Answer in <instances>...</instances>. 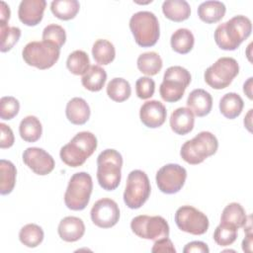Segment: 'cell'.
<instances>
[{
    "mask_svg": "<svg viewBox=\"0 0 253 253\" xmlns=\"http://www.w3.org/2000/svg\"><path fill=\"white\" fill-rule=\"evenodd\" d=\"M252 24L249 18L237 15L218 25L214 31V41L223 50H235L251 35Z\"/></svg>",
    "mask_w": 253,
    "mask_h": 253,
    "instance_id": "1",
    "label": "cell"
},
{
    "mask_svg": "<svg viewBox=\"0 0 253 253\" xmlns=\"http://www.w3.org/2000/svg\"><path fill=\"white\" fill-rule=\"evenodd\" d=\"M97 145L95 134L90 131H80L61 147L59 156L67 166L79 167L94 153Z\"/></svg>",
    "mask_w": 253,
    "mask_h": 253,
    "instance_id": "2",
    "label": "cell"
},
{
    "mask_svg": "<svg viewBox=\"0 0 253 253\" xmlns=\"http://www.w3.org/2000/svg\"><path fill=\"white\" fill-rule=\"evenodd\" d=\"M123 157L116 149H105L97 157V180L106 191L116 190L122 178Z\"/></svg>",
    "mask_w": 253,
    "mask_h": 253,
    "instance_id": "3",
    "label": "cell"
},
{
    "mask_svg": "<svg viewBox=\"0 0 253 253\" xmlns=\"http://www.w3.org/2000/svg\"><path fill=\"white\" fill-rule=\"evenodd\" d=\"M129 29L135 42L142 47L153 46L160 36L158 19L149 11L134 13L129 20Z\"/></svg>",
    "mask_w": 253,
    "mask_h": 253,
    "instance_id": "4",
    "label": "cell"
},
{
    "mask_svg": "<svg viewBox=\"0 0 253 253\" xmlns=\"http://www.w3.org/2000/svg\"><path fill=\"white\" fill-rule=\"evenodd\" d=\"M217 148L218 141L214 134L210 131H201L182 145L180 155L187 163L197 165L213 155Z\"/></svg>",
    "mask_w": 253,
    "mask_h": 253,
    "instance_id": "5",
    "label": "cell"
},
{
    "mask_svg": "<svg viewBox=\"0 0 253 253\" xmlns=\"http://www.w3.org/2000/svg\"><path fill=\"white\" fill-rule=\"evenodd\" d=\"M93 190L92 177L87 172L73 174L64 194V204L72 211H82L89 204Z\"/></svg>",
    "mask_w": 253,
    "mask_h": 253,
    "instance_id": "6",
    "label": "cell"
},
{
    "mask_svg": "<svg viewBox=\"0 0 253 253\" xmlns=\"http://www.w3.org/2000/svg\"><path fill=\"white\" fill-rule=\"evenodd\" d=\"M191 80V74L186 68L179 65L168 67L159 87L161 98L168 103L178 102L182 99Z\"/></svg>",
    "mask_w": 253,
    "mask_h": 253,
    "instance_id": "7",
    "label": "cell"
},
{
    "mask_svg": "<svg viewBox=\"0 0 253 253\" xmlns=\"http://www.w3.org/2000/svg\"><path fill=\"white\" fill-rule=\"evenodd\" d=\"M60 55V48L53 43L47 42H31L25 45L22 51V56L25 62L44 70L52 67L58 60Z\"/></svg>",
    "mask_w": 253,
    "mask_h": 253,
    "instance_id": "8",
    "label": "cell"
},
{
    "mask_svg": "<svg viewBox=\"0 0 253 253\" xmlns=\"http://www.w3.org/2000/svg\"><path fill=\"white\" fill-rule=\"evenodd\" d=\"M239 73V65L232 57H220L205 71L206 83L216 90L224 89L231 84Z\"/></svg>",
    "mask_w": 253,
    "mask_h": 253,
    "instance_id": "9",
    "label": "cell"
},
{
    "mask_svg": "<svg viewBox=\"0 0 253 253\" xmlns=\"http://www.w3.org/2000/svg\"><path fill=\"white\" fill-rule=\"evenodd\" d=\"M151 192L150 182L141 170H132L126 179L124 202L131 210L139 209L148 200Z\"/></svg>",
    "mask_w": 253,
    "mask_h": 253,
    "instance_id": "10",
    "label": "cell"
},
{
    "mask_svg": "<svg viewBox=\"0 0 253 253\" xmlns=\"http://www.w3.org/2000/svg\"><path fill=\"white\" fill-rule=\"evenodd\" d=\"M130 228L135 235L143 239L156 241L169 236V224L160 215H137L131 219Z\"/></svg>",
    "mask_w": 253,
    "mask_h": 253,
    "instance_id": "11",
    "label": "cell"
},
{
    "mask_svg": "<svg viewBox=\"0 0 253 253\" xmlns=\"http://www.w3.org/2000/svg\"><path fill=\"white\" fill-rule=\"evenodd\" d=\"M175 222L184 232L202 235L208 231L210 222L208 216L192 206H182L175 212Z\"/></svg>",
    "mask_w": 253,
    "mask_h": 253,
    "instance_id": "12",
    "label": "cell"
},
{
    "mask_svg": "<svg viewBox=\"0 0 253 253\" xmlns=\"http://www.w3.org/2000/svg\"><path fill=\"white\" fill-rule=\"evenodd\" d=\"M187 178L186 169L174 163L162 166L156 173V184L158 189L164 194H176L185 184Z\"/></svg>",
    "mask_w": 253,
    "mask_h": 253,
    "instance_id": "13",
    "label": "cell"
},
{
    "mask_svg": "<svg viewBox=\"0 0 253 253\" xmlns=\"http://www.w3.org/2000/svg\"><path fill=\"white\" fill-rule=\"evenodd\" d=\"M90 215L93 223L98 227L110 228L118 223L120 209L114 200L103 198L93 205Z\"/></svg>",
    "mask_w": 253,
    "mask_h": 253,
    "instance_id": "14",
    "label": "cell"
},
{
    "mask_svg": "<svg viewBox=\"0 0 253 253\" xmlns=\"http://www.w3.org/2000/svg\"><path fill=\"white\" fill-rule=\"evenodd\" d=\"M23 162L37 175L44 176L54 168V159L44 149L28 147L23 152Z\"/></svg>",
    "mask_w": 253,
    "mask_h": 253,
    "instance_id": "15",
    "label": "cell"
},
{
    "mask_svg": "<svg viewBox=\"0 0 253 253\" xmlns=\"http://www.w3.org/2000/svg\"><path fill=\"white\" fill-rule=\"evenodd\" d=\"M167 111L165 106L157 101L150 100L142 104L139 110V118L141 123L150 128L161 126L166 120Z\"/></svg>",
    "mask_w": 253,
    "mask_h": 253,
    "instance_id": "16",
    "label": "cell"
},
{
    "mask_svg": "<svg viewBox=\"0 0 253 253\" xmlns=\"http://www.w3.org/2000/svg\"><path fill=\"white\" fill-rule=\"evenodd\" d=\"M46 6L44 0H23L18 9L20 21L29 27L37 26L41 23L43 17V12Z\"/></svg>",
    "mask_w": 253,
    "mask_h": 253,
    "instance_id": "17",
    "label": "cell"
},
{
    "mask_svg": "<svg viewBox=\"0 0 253 253\" xmlns=\"http://www.w3.org/2000/svg\"><path fill=\"white\" fill-rule=\"evenodd\" d=\"M57 232L59 237L66 242H75L85 233L83 220L76 216H65L58 224Z\"/></svg>",
    "mask_w": 253,
    "mask_h": 253,
    "instance_id": "18",
    "label": "cell"
},
{
    "mask_svg": "<svg viewBox=\"0 0 253 253\" xmlns=\"http://www.w3.org/2000/svg\"><path fill=\"white\" fill-rule=\"evenodd\" d=\"M187 106L195 116L205 117L211 111L212 98L208 91L195 89L188 96Z\"/></svg>",
    "mask_w": 253,
    "mask_h": 253,
    "instance_id": "19",
    "label": "cell"
},
{
    "mask_svg": "<svg viewBox=\"0 0 253 253\" xmlns=\"http://www.w3.org/2000/svg\"><path fill=\"white\" fill-rule=\"evenodd\" d=\"M195 117L189 108H178L176 109L170 117V126L171 129L179 134L185 135L191 132L194 128Z\"/></svg>",
    "mask_w": 253,
    "mask_h": 253,
    "instance_id": "20",
    "label": "cell"
},
{
    "mask_svg": "<svg viewBox=\"0 0 253 253\" xmlns=\"http://www.w3.org/2000/svg\"><path fill=\"white\" fill-rule=\"evenodd\" d=\"M90 114L89 105L80 97H74L69 100L65 108L66 118L71 124L77 126L86 124L90 118Z\"/></svg>",
    "mask_w": 253,
    "mask_h": 253,
    "instance_id": "21",
    "label": "cell"
},
{
    "mask_svg": "<svg viewBox=\"0 0 253 253\" xmlns=\"http://www.w3.org/2000/svg\"><path fill=\"white\" fill-rule=\"evenodd\" d=\"M164 16L174 22H183L191 15V7L185 0H166L162 4Z\"/></svg>",
    "mask_w": 253,
    "mask_h": 253,
    "instance_id": "22",
    "label": "cell"
},
{
    "mask_svg": "<svg viewBox=\"0 0 253 253\" xmlns=\"http://www.w3.org/2000/svg\"><path fill=\"white\" fill-rule=\"evenodd\" d=\"M225 5L220 1H206L198 7L199 18L207 23L213 24L220 21L225 14Z\"/></svg>",
    "mask_w": 253,
    "mask_h": 253,
    "instance_id": "23",
    "label": "cell"
},
{
    "mask_svg": "<svg viewBox=\"0 0 253 253\" xmlns=\"http://www.w3.org/2000/svg\"><path fill=\"white\" fill-rule=\"evenodd\" d=\"M244 107L242 98L234 92H229L223 95L219 101V111L223 117L229 120L237 118Z\"/></svg>",
    "mask_w": 253,
    "mask_h": 253,
    "instance_id": "24",
    "label": "cell"
},
{
    "mask_svg": "<svg viewBox=\"0 0 253 253\" xmlns=\"http://www.w3.org/2000/svg\"><path fill=\"white\" fill-rule=\"evenodd\" d=\"M247 218L248 216L240 204L230 203L223 209L220 216V222L235 226L238 229L245 225Z\"/></svg>",
    "mask_w": 253,
    "mask_h": 253,
    "instance_id": "25",
    "label": "cell"
},
{
    "mask_svg": "<svg viewBox=\"0 0 253 253\" xmlns=\"http://www.w3.org/2000/svg\"><path fill=\"white\" fill-rule=\"evenodd\" d=\"M107 80V73L99 65H91L88 71L82 76L81 83L83 87L91 92L102 90Z\"/></svg>",
    "mask_w": 253,
    "mask_h": 253,
    "instance_id": "26",
    "label": "cell"
},
{
    "mask_svg": "<svg viewBox=\"0 0 253 253\" xmlns=\"http://www.w3.org/2000/svg\"><path fill=\"white\" fill-rule=\"evenodd\" d=\"M19 132L22 139L27 142H36L42 133V126L40 120L35 116H27L19 126Z\"/></svg>",
    "mask_w": 253,
    "mask_h": 253,
    "instance_id": "27",
    "label": "cell"
},
{
    "mask_svg": "<svg viewBox=\"0 0 253 253\" xmlns=\"http://www.w3.org/2000/svg\"><path fill=\"white\" fill-rule=\"evenodd\" d=\"M170 43L174 51L180 54H186L194 47L195 38L190 30L182 28L172 34Z\"/></svg>",
    "mask_w": 253,
    "mask_h": 253,
    "instance_id": "28",
    "label": "cell"
},
{
    "mask_svg": "<svg viewBox=\"0 0 253 253\" xmlns=\"http://www.w3.org/2000/svg\"><path fill=\"white\" fill-rule=\"evenodd\" d=\"M17 169L15 165L5 159L0 160V194H10L16 184Z\"/></svg>",
    "mask_w": 253,
    "mask_h": 253,
    "instance_id": "29",
    "label": "cell"
},
{
    "mask_svg": "<svg viewBox=\"0 0 253 253\" xmlns=\"http://www.w3.org/2000/svg\"><path fill=\"white\" fill-rule=\"evenodd\" d=\"M136 63L138 70L148 76H153L159 73L163 65L160 55L155 51L141 53L138 56Z\"/></svg>",
    "mask_w": 253,
    "mask_h": 253,
    "instance_id": "30",
    "label": "cell"
},
{
    "mask_svg": "<svg viewBox=\"0 0 253 253\" xmlns=\"http://www.w3.org/2000/svg\"><path fill=\"white\" fill-rule=\"evenodd\" d=\"M79 9L80 4L77 0H54L50 4L51 13L63 21L75 18Z\"/></svg>",
    "mask_w": 253,
    "mask_h": 253,
    "instance_id": "31",
    "label": "cell"
},
{
    "mask_svg": "<svg viewBox=\"0 0 253 253\" xmlns=\"http://www.w3.org/2000/svg\"><path fill=\"white\" fill-rule=\"evenodd\" d=\"M92 55L94 60L102 65L111 63L116 56L114 44L107 40H97L92 47Z\"/></svg>",
    "mask_w": 253,
    "mask_h": 253,
    "instance_id": "32",
    "label": "cell"
},
{
    "mask_svg": "<svg viewBox=\"0 0 253 253\" xmlns=\"http://www.w3.org/2000/svg\"><path fill=\"white\" fill-rule=\"evenodd\" d=\"M44 237L42 228L36 223H28L24 225L19 232V239L22 244L29 248L39 246Z\"/></svg>",
    "mask_w": 253,
    "mask_h": 253,
    "instance_id": "33",
    "label": "cell"
},
{
    "mask_svg": "<svg viewBox=\"0 0 253 253\" xmlns=\"http://www.w3.org/2000/svg\"><path fill=\"white\" fill-rule=\"evenodd\" d=\"M130 94V85L128 81L124 78H113L107 85V95L115 102H124L129 98Z\"/></svg>",
    "mask_w": 253,
    "mask_h": 253,
    "instance_id": "34",
    "label": "cell"
},
{
    "mask_svg": "<svg viewBox=\"0 0 253 253\" xmlns=\"http://www.w3.org/2000/svg\"><path fill=\"white\" fill-rule=\"evenodd\" d=\"M67 69L74 75H84L90 68V59L88 54L83 50H74L66 60Z\"/></svg>",
    "mask_w": 253,
    "mask_h": 253,
    "instance_id": "35",
    "label": "cell"
},
{
    "mask_svg": "<svg viewBox=\"0 0 253 253\" xmlns=\"http://www.w3.org/2000/svg\"><path fill=\"white\" fill-rule=\"evenodd\" d=\"M21 30L18 27H9L7 23L0 22V40L1 52L9 51L19 41Z\"/></svg>",
    "mask_w": 253,
    "mask_h": 253,
    "instance_id": "36",
    "label": "cell"
},
{
    "mask_svg": "<svg viewBox=\"0 0 253 253\" xmlns=\"http://www.w3.org/2000/svg\"><path fill=\"white\" fill-rule=\"evenodd\" d=\"M237 238V228L235 226L219 223L213 232V240L219 246L231 245Z\"/></svg>",
    "mask_w": 253,
    "mask_h": 253,
    "instance_id": "37",
    "label": "cell"
},
{
    "mask_svg": "<svg viewBox=\"0 0 253 253\" xmlns=\"http://www.w3.org/2000/svg\"><path fill=\"white\" fill-rule=\"evenodd\" d=\"M42 41L53 43L60 48L66 42L65 30L56 24L47 25L42 31Z\"/></svg>",
    "mask_w": 253,
    "mask_h": 253,
    "instance_id": "38",
    "label": "cell"
},
{
    "mask_svg": "<svg viewBox=\"0 0 253 253\" xmlns=\"http://www.w3.org/2000/svg\"><path fill=\"white\" fill-rule=\"evenodd\" d=\"M20 110L19 101L12 96H4L0 99V118L2 120H12Z\"/></svg>",
    "mask_w": 253,
    "mask_h": 253,
    "instance_id": "39",
    "label": "cell"
},
{
    "mask_svg": "<svg viewBox=\"0 0 253 253\" xmlns=\"http://www.w3.org/2000/svg\"><path fill=\"white\" fill-rule=\"evenodd\" d=\"M155 82L150 77H139L135 82V92L139 99L146 100L153 96Z\"/></svg>",
    "mask_w": 253,
    "mask_h": 253,
    "instance_id": "40",
    "label": "cell"
},
{
    "mask_svg": "<svg viewBox=\"0 0 253 253\" xmlns=\"http://www.w3.org/2000/svg\"><path fill=\"white\" fill-rule=\"evenodd\" d=\"M0 129H1V135H0V147L2 149L9 148L14 144L15 137L13 130L11 127L3 123L0 124Z\"/></svg>",
    "mask_w": 253,
    "mask_h": 253,
    "instance_id": "41",
    "label": "cell"
},
{
    "mask_svg": "<svg viewBox=\"0 0 253 253\" xmlns=\"http://www.w3.org/2000/svg\"><path fill=\"white\" fill-rule=\"evenodd\" d=\"M151 251L153 253H158V252L175 253L176 249H175L172 241L168 237H164V238H160L154 242Z\"/></svg>",
    "mask_w": 253,
    "mask_h": 253,
    "instance_id": "42",
    "label": "cell"
},
{
    "mask_svg": "<svg viewBox=\"0 0 253 253\" xmlns=\"http://www.w3.org/2000/svg\"><path fill=\"white\" fill-rule=\"evenodd\" d=\"M183 252L184 253H209L210 249L208 245L203 241H192L184 247Z\"/></svg>",
    "mask_w": 253,
    "mask_h": 253,
    "instance_id": "43",
    "label": "cell"
},
{
    "mask_svg": "<svg viewBox=\"0 0 253 253\" xmlns=\"http://www.w3.org/2000/svg\"><path fill=\"white\" fill-rule=\"evenodd\" d=\"M9 19H10V8L4 1H2L1 7H0V22L8 23Z\"/></svg>",
    "mask_w": 253,
    "mask_h": 253,
    "instance_id": "44",
    "label": "cell"
},
{
    "mask_svg": "<svg viewBox=\"0 0 253 253\" xmlns=\"http://www.w3.org/2000/svg\"><path fill=\"white\" fill-rule=\"evenodd\" d=\"M245 238L242 241V249L244 252H251L252 251V231L245 232Z\"/></svg>",
    "mask_w": 253,
    "mask_h": 253,
    "instance_id": "45",
    "label": "cell"
},
{
    "mask_svg": "<svg viewBox=\"0 0 253 253\" xmlns=\"http://www.w3.org/2000/svg\"><path fill=\"white\" fill-rule=\"evenodd\" d=\"M252 77L248 78V80L243 85V92L247 95V97L252 100Z\"/></svg>",
    "mask_w": 253,
    "mask_h": 253,
    "instance_id": "46",
    "label": "cell"
},
{
    "mask_svg": "<svg viewBox=\"0 0 253 253\" xmlns=\"http://www.w3.org/2000/svg\"><path fill=\"white\" fill-rule=\"evenodd\" d=\"M252 109L249 110L248 114L246 115V117L244 118V126L247 127V129L249 131H251V115H252Z\"/></svg>",
    "mask_w": 253,
    "mask_h": 253,
    "instance_id": "47",
    "label": "cell"
}]
</instances>
